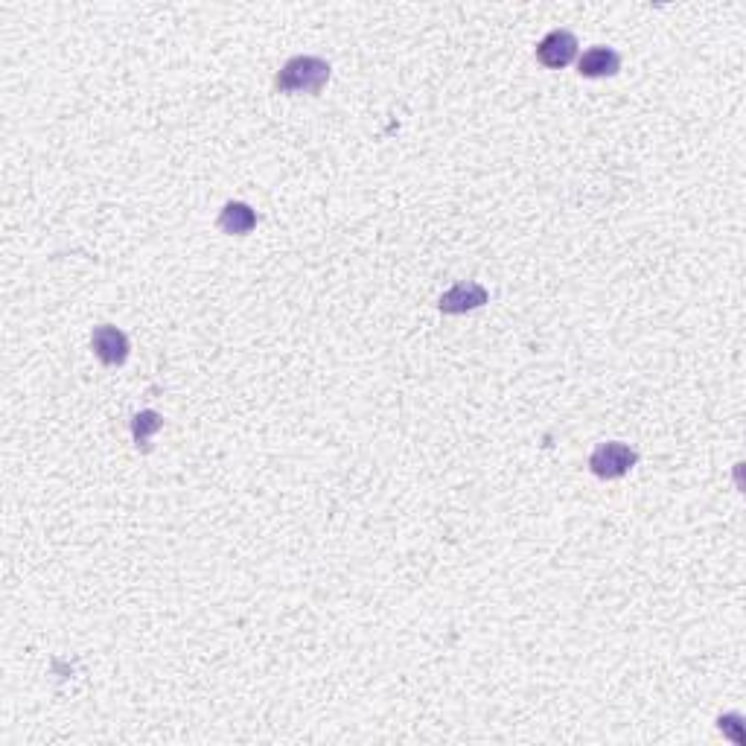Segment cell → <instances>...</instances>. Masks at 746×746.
Instances as JSON below:
<instances>
[{"instance_id": "obj_2", "label": "cell", "mask_w": 746, "mask_h": 746, "mask_svg": "<svg viewBox=\"0 0 746 746\" xmlns=\"http://www.w3.org/2000/svg\"><path fill=\"white\" fill-rule=\"evenodd\" d=\"M636 461H639V452L633 449V446H627V443L621 441H610V443H601L592 455H589V470L598 475V478H621V475H627L633 467H636Z\"/></svg>"}, {"instance_id": "obj_8", "label": "cell", "mask_w": 746, "mask_h": 746, "mask_svg": "<svg viewBox=\"0 0 746 746\" xmlns=\"http://www.w3.org/2000/svg\"><path fill=\"white\" fill-rule=\"evenodd\" d=\"M164 426V420H161V414L158 411H140L135 417V423H132V432H135V441L137 449H149V438L158 432Z\"/></svg>"}, {"instance_id": "obj_4", "label": "cell", "mask_w": 746, "mask_h": 746, "mask_svg": "<svg viewBox=\"0 0 746 746\" xmlns=\"http://www.w3.org/2000/svg\"><path fill=\"white\" fill-rule=\"evenodd\" d=\"M91 347L97 353L102 365L114 368V365H123L129 359V339L123 330L111 327V324H100L94 327V336H91Z\"/></svg>"}, {"instance_id": "obj_1", "label": "cell", "mask_w": 746, "mask_h": 746, "mask_svg": "<svg viewBox=\"0 0 746 746\" xmlns=\"http://www.w3.org/2000/svg\"><path fill=\"white\" fill-rule=\"evenodd\" d=\"M330 82V65L318 56H295L274 76V88L280 94H321Z\"/></svg>"}, {"instance_id": "obj_3", "label": "cell", "mask_w": 746, "mask_h": 746, "mask_svg": "<svg viewBox=\"0 0 746 746\" xmlns=\"http://www.w3.org/2000/svg\"><path fill=\"white\" fill-rule=\"evenodd\" d=\"M577 56V38L566 30H554L537 44V62L548 70H560L572 65Z\"/></svg>"}, {"instance_id": "obj_7", "label": "cell", "mask_w": 746, "mask_h": 746, "mask_svg": "<svg viewBox=\"0 0 746 746\" xmlns=\"http://www.w3.org/2000/svg\"><path fill=\"white\" fill-rule=\"evenodd\" d=\"M257 228V213L245 202H228L219 213V231L228 237H245Z\"/></svg>"}, {"instance_id": "obj_6", "label": "cell", "mask_w": 746, "mask_h": 746, "mask_svg": "<svg viewBox=\"0 0 746 746\" xmlns=\"http://www.w3.org/2000/svg\"><path fill=\"white\" fill-rule=\"evenodd\" d=\"M621 70V56L612 47H592L580 56L577 73L586 79H601V76H615Z\"/></svg>"}, {"instance_id": "obj_5", "label": "cell", "mask_w": 746, "mask_h": 746, "mask_svg": "<svg viewBox=\"0 0 746 746\" xmlns=\"http://www.w3.org/2000/svg\"><path fill=\"white\" fill-rule=\"evenodd\" d=\"M487 298H490V292L481 283L467 280V283H458L449 292H443L441 301H438V309H441L443 315H464V312H473L478 306L487 304Z\"/></svg>"}]
</instances>
